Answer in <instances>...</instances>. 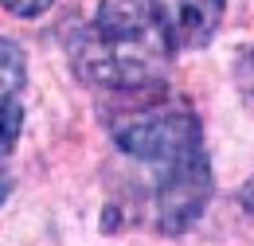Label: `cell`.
<instances>
[{
  "mask_svg": "<svg viewBox=\"0 0 254 246\" xmlns=\"http://www.w3.org/2000/svg\"><path fill=\"white\" fill-rule=\"evenodd\" d=\"M118 149L157 172V223L164 235H184L207 211L211 168L203 149V125L191 110L153 106L114 125Z\"/></svg>",
  "mask_w": 254,
  "mask_h": 246,
  "instance_id": "1",
  "label": "cell"
},
{
  "mask_svg": "<svg viewBox=\"0 0 254 246\" xmlns=\"http://www.w3.org/2000/svg\"><path fill=\"white\" fill-rule=\"evenodd\" d=\"M66 47L74 70L90 86L114 94H160L168 59L176 51L164 39H110L94 28L74 31Z\"/></svg>",
  "mask_w": 254,
  "mask_h": 246,
  "instance_id": "2",
  "label": "cell"
},
{
  "mask_svg": "<svg viewBox=\"0 0 254 246\" xmlns=\"http://www.w3.org/2000/svg\"><path fill=\"white\" fill-rule=\"evenodd\" d=\"M176 47H207L223 24L227 0H157Z\"/></svg>",
  "mask_w": 254,
  "mask_h": 246,
  "instance_id": "3",
  "label": "cell"
},
{
  "mask_svg": "<svg viewBox=\"0 0 254 246\" xmlns=\"http://www.w3.org/2000/svg\"><path fill=\"white\" fill-rule=\"evenodd\" d=\"M24 78H28V59H24L20 43L0 35V98H12L24 86Z\"/></svg>",
  "mask_w": 254,
  "mask_h": 246,
  "instance_id": "4",
  "label": "cell"
},
{
  "mask_svg": "<svg viewBox=\"0 0 254 246\" xmlns=\"http://www.w3.org/2000/svg\"><path fill=\"white\" fill-rule=\"evenodd\" d=\"M20 129H24V110L8 98H0V160L16 149L20 141Z\"/></svg>",
  "mask_w": 254,
  "mask_h": 246,
  "instance_id": "5",
  "label": "cell"
},
{
  "mask_svg": "<svg viewBox=\"0 0 254 246\" xmlns=\"http://www.w3.org/2000/svg\"><path fill=\"white\" fill-rule=\"evenodd\" d=\"M12 16H20V20H35V16H43L55 0H0Z\"/></svg>",
  "mask_w": 254,
  "mask_h": 246,
  "instance_id": "6",
  "label": "cell"
},
{
  "mask_svg": "<svg viewBox=\"0 0 254 246\" xmlns=\"http://www.w3.org/2000/svg\"><path fill=\"white\" fill-rule=\"evenodd\" d=\"M239 199H243V207H247V211L254 215V176L247 180V184H243V191H239Z\"/></svg>",
  "mask_w": 254,
  "mask_h": 246,
  "instance_id": "7",
  "label": "cell"
},
{
  "mask_svg": "<svg viewBox=\"0 0 254 246\" xmlns=\"http://www.w3.org/2000/svg\"><path fill=\"white\" fill-rule=\"evenodd\" d=\"M4 199H8V184H0V203H4Z\"/></svg>",
  "mask_w": 254,
  "mask_h": 246,
  "instance_id": "8",
  "label": "cell"
}]
</instances>
